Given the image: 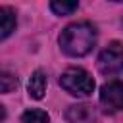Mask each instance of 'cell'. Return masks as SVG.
<instances>
[{"label": "cell", "mask_w": 123, "mask_h": 123, "mask_svg": "<svg viewBox=\"0 0 123 123\" xmlns=\"http://www.w3.org/2000/svg\"><path fill=\"white\" fill-rule=\"evenodd\" d=\"M96 42V31L90 23H73L65 27L60 35V46L69 56H85L92 50Z\"/></svg>", "instance_id": "6da1fadb"}, {"label": "cell", "mask_w": 123, "mask_h": 123, "mask_svg": "<svg viewBox=\"0 0 123 123\" xmlns=\"http://www.w3.org/2000/svg\"><path fill=\"white\" fill-rule=\"evenodd\" d=\"M60 85L73 96H88L94 90V79L81 67H71L60 77Z\"/></svg>", "instance_id": "7a4b0ae2"}, {"label": "cell", "mask_w": 123, "mask_h": 123, "mask_svg": "<svg viewBox=\"0 0 123 123\" xmlns=\"http://www.w3.org/2000/svg\"><path fill=\"white\" fill-rule=\"evenodd\" d=\"M98 69L106 75H115L123 71V44L111 42L98 56Z\"/></svg>", "instance_id": "3957f363"}, {"label": "cell", "mask_w": 123, "mask_h": 123, "mask_svg": "<svg viewBox=\"0 0 123 123\" xmlns=\"http://www.w3.org/2000/svg\"><path fill=\"white\" fill-rule=\"evenodd\" d=\"M100 104L110 113L123 110V81H111L104 85L100 90Z\"/></svg>", "instance_id": "277c9868"}, {"label": "cell", "mask_w": 123, "mask_h": 123, "mask_svg": "<svg viewBox=\"0 0 123 123\" xmlns=\"http://www.w3.org/2000/svg\"><path fill=\"white\" fill-rule=\"evenodd\" d=\"M69 123H90L94 119V110L88 104H75L65 113Z\"/></svg>", "instance_id": "5b68a950"}, {"label": "cell", "mask_w": 123, "mask_h": 123, "mask_svg": "<svg viewBox=\"0 0 123 123\" xmlns=\"http://www.w3.org/2000/svg\"><path fill=\"white\" fill-rule=\"evenodd\" d=\"M46 92V75L42 71H35L29 79V94L37 100H40Z\"/></svg>", "instance_id": "8992f818"}, {"label": "cell", "mask_w": 123, "mask_h": 123, "mask_svg": "<svg viewBox=\"0 0 123 123\" xmlns=\"http://www.w3.org/2000/svg\"><path fill=\"white\" fill-rule=\"evenodd\" d=\"M0 19H2V38H6L15 29V15L10 8H0Z\"/></svg>", "instance_id": "52a82bcc"}, {"label": "cell", "mask_w": 123, "mask_h": 123, "mask_svg": "<svg viewBox=\"0 0 123 123\" xmlns=\"http://www.w3.org/2000/svg\"><path fill=\"white\" fill-rule=\"evenodd\" d=\"M21 121L23 123H48L50 117L44 110H27L21 115Z\"/></svg>", "instance_id": "ba28073f"}, {"label": "cell", "mask_w": 123, "mask_h": 123, "mask_svg": "<svg viewBox=\"0 0 123 123\" xmlns=\"http://www.w3.org/2000/svg\"><path fill=\"white\" fill-rule=\"evenodd\" d=\"M50 8H52L58 15H69L71 12L77 10V2H52Z\"/></svg>", "instance_id": "9c48e42d"}, {"label": "cell", "mask_w": 123, "mask_h": 123, "mask_svg": "<svg viewBox=\"0 0 123 123\" xmlns=\"http://www.w3.org/2000/svg\"><path fill=\"white\" fill-rule=\"evenodd\" d=\"M15 86H17V79L10 71H2V75H0V88H2V92H12Z\"/></svg>", "instance_id": "30bf717a"}]
</instances>
